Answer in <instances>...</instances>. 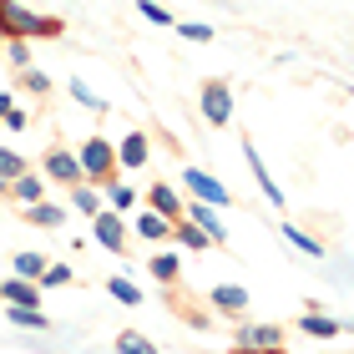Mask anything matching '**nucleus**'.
<instances>
[{"instance_id":"obj_15","label":"nucleus","mask_w":354,"mask_h":354,"mask_svg":"<svg viewBox=\"0 0 354 354\" xmlns=\"http://www.w3.org/2000/svg\"><path fill=\"white\" fill-rule=\"evenodd\" d=\"M299 334H309V339H339V334H344V319L309 309V314H299Z\"/></svg>"},{"instance_id":"obj_11","label":"nucleus","mask_w":354,"mask_h":354,"mask_svg":"<svg viewBox=\"0 0 354 354\" xmlns=\"http://www.w3.org/2000/svg\"><path fill=\"white\" fill-rule=\"evenodd\" d=\"M183 192H177L172 183H152L147 187V213H157V218H167V223H177V218H183Z\"/></svg>"},{"instance_id":"obj_37","label":"nucleus","mask_w":354,"mask_h":354,"mask_svg":"<svg viewBox=\"0 0 354 354\" xmlns=\"http://www.w3.org/2000/svg\"><path fill=\"white\" fill-rule=\"evenodd\" d=\"M0 198H10V183H6V177H0Z\"/></svg>"},{"instance_id":"obj_10","label":"nucleus","mask_w":354,"mask_h":354,"mask_svg":"<svg viewBox=\"0 0 354 354\" xmlns=\"http://www.w3.org/2000/svg\"><path fill=\"white\" fill-rule=\"evenodd\" d=\"M147 162H152V137H147V132L117 137V167H122V172H142Z\"/></svg>"},{"instance_id":"obj_18","label":"nucleus","mask_w":354,"mask_h":354,"mask_svg":"<svg viewBox=\"0 0 354 354\" xmlns=\"http://www.w3.org/2000/svg\"><path fill=\"white\" fill-rule=\"evenodd\" d=\"M172 243L183 248V253H207V248H213V243H207V233L198 228V223H187V218L172 223Z\"/></svg>"},{"instance_id":"obj_25","label":"nucleus","mask_w":354,"mask_h":354,"mask_svg":"<svg viewBox=\"0 0 354 354\" xmlns=\"http://www.w3.org/2000/svg\"><path fill=\"white\" fill-rule=\"evenodd\" d=\"M41 268H46V253H10V273H15V279H30V283H36L41 279Z\"/></svg>"},{"instance_id":"obj_30","label":"nucleus","mask_w":354,"mask_h":354,"mask_svg":"<svg viewBox=\"0 0 354 354\" xmlns=\"http://www.w3.org/2000/svg\"><path fill=\"white\" fill-rule=\"evenodd\" d=\"M172 26H177V36L192 41V46H207V41H213V26H203V21H172Z\"/></svg>"},{"instance_id":"obj_1","label":"nucleus","mask_w":354,"mask_h":354,"mask_svg":"<svg viewBox=\"0 0 354 354\" xmlns=\"http://www.w3.org/2000/svg\"><path fill=\"white\" fill-rule=\"evenodd\" d=\"M0 36L6 41H61L66 36V21L61 15H36V10H26L21 0H0Z\"/></svg>"},{"instance_id":"obj_35","label":"nucleus","mask_w":354,"mask_h":354,"mask_svg":"<svg viewBox=\"0 0 354 354\" xmlns=\"http://www.w3.org/2000/svg\"><path fill=\"white\" fill-rule=\"evenodd\" d=\"M228 354H283V344H273V349H243V344H233Z\"/></svg>"},{"instance_id":"obj_33","label":"nucleus","mask_w":354,"mask_h":354,"mask_svg":"<svg viewBox=\"0 0 354 354\" xmlns=\"http://www.w3.org/2000/svg\"><path fill=\"white\" fill-rule=\"evenodd\" d=\"M0 51H6V61H10L15 71H26V66H30V41H6Z\"/></svg>"},{"instance_id":"obj_23","label":"nucleus","mask_w":354,"mask_h":354,"mask_svg":"<svg viewBox=\"0 0 354 354\" xmlns=\"http://www.w3.org/2000/svg\"><path fill=\"white\" fill-rule=\"evenodd\" d=\"M66 91L76 96V106H86V111H96V117H106V111H111V102H106V96H96L86 82H82V76H71V82H66Z\"/></svg>"},{"instance_id":"obj_38","label":"nucleus","mask_w":354,"mask_h":354,"mask_svg":"<svg viewBox=\"0 0 354 354\" xmlns=\"http://www.w3.org/2000/svg\"><path fill=\"white\" fill-rule=\"evenodd\" d=\"M0 46H6V36H0Z\"/></svg>"},{"instance_id":"obj_5","label":"nucleus","mask_w":354,"mask_h":354,"mask_svg":"<svg viewBox=\"0 0 354 354\" xmlns=\"http://www.w3.org/2000/svg\"><path fill=\"white\" fill-rule=\"evenodd\" d=\"M183 187H187L192 203H207V207H228L233 203V192L223 187L213 172H203V167H183Z\"/></svg>"},{"instance_id":"obj_8","label":"nucleus","mask_w":354,"mask_h":354,"mask_svg":"<svg viewBox=\"0 0 354 354\" xmlns=\"http://www.w3.org/2000/svg\"><path fill=\"white\" fill-rule=\"evenodd\" d=\"M207 304H213V314H223V319H243L253 294L243 283H213V288H207Z\"/></svg>"},{"instance_id":"obj_19","label":"nucleus","mask_w":354,"mask_h":354,"mask_svg":"<svg viewBox=\"0 0 354 354\" xmlns=\"http://www.w3.org/2000/svg\"><path fill=\"white\" fill-rule=\"evenodd\" d=\"M132 228H137V238H147V243H172V223L167 218H157V213H137L132 218Z\"/></svg>"},{"instance_id":"obj_27","label":"nucleus","mask_w":354,"mask_h":354,"mask_svg":"<svg viewBox=\"0 0 354 354\" xmlns=\"http://www.w3.org/2000/svg\"><path fill=\"white\" fill-rule=\"evenodd\" d=\"M15 86L30 91V96H51V76L36 71V66H26V71H15Z\"/></svg>"},{"instance_id":"obj_21","label":"nucleus","mask_w":354,"mask_h":354,"mask_svg":"<svg viewBox=\"0 0 354 354\" xmlns=\"http://www.w3.org/2000/svg\"><path fill=\"white\" fill-rule=\"evenodd\" d=\"M46 187H51V183H46V177H36V172H21V177H10V198L15 203H41L46 198Z\"/></svg>"},{"instance_id":"obj_20","label":"nucleus","mask_w":354,"mask_h":354,"mask_svg":"<svg viewBox=\"0 0 354 354\" xmlns=\"http://www.w3.org/2000/svg\"><path fill=\"white\" fill-rule=\"evenodd\" d=\"M279 233L288 238V243H294L299 253H304V259H324V243H319V238L314 233H304L299 228V223H288V218H279Z\"/></svg>"},{"instance_id":"obj_9","label":"nucleus","mask_w":354,"mask_h":354,"mask_svg":"<svg viewBox=\"0 0 354 354\" xmlns=\"http://www.w3.org/2000/svg\"><path fill=\"white\" fill-rule=\"evenodd\" d=\"M238 147H243V162H248V172H253V183H259V192H263V198H268V203H273V207H279V213H283V207H288V198H283V187L273 183V172L263 167V157H259V147H253L248 137L238 142Z\"/></svg>"},{"instance_id":"obj_34","label":"nucleus","mask_w":354,"mask_h":354,"mask_svg":"<svg viewBox=\"0 0 354 354\" xmlns=\"http://www.w3.org/2000/svg\"><path fill=\"white\" fill-rule=\"evenodd\" d=\"M0 122H6V127H10V132H26V127H30V117H26V111H21V106H10V111H6V117H0Z\"/></svg>"},{"instance_id":"obj_24","label":"nucleus","mask_w":354,"mask_h":354,"mask_svg":"<svg viewBox=\"0 0 354 354\" xmlns=\"http://www.w3.org/2000/svg\"><path fill=\"white\" fill-rule=\"evenodd\" d=\"M111 349H117V354H162V349H157L142 329H122L117 339H111Z\"/></svg>"},{"instance_id":"obj_14","label":"nucleus","mask_w":354,"mask_h":354,"mask_svg":"<svg viewBox=\"0 0 354 354\" xmlns=\"http://www.w3.org/2000/svg\"><path fill=\"white\" fill-rule=\"evenodd\" d=\"M147 273H152V279L162 283V288H177V283H183V253H167V248H157L152 259H147Z\"/></svg>"},{"instance_id":"obj_13","label":"nucleus","mask_w":354,"mask_h":354,"mask_svg":"<svg viewBox=\"0 0 354 354\" xmlns=\"http://www.w3.org/2000/svg\"><path fill=\"white\" fill-rule=\"evenodd\" d=\"M233 344H243V349H273V344H283V329L279 324H243V319H238Z\"/></svg>"},{"instance_id":"obj_4","label":"nucleus","mask_w":354,"mask_h":354,"mask_svg":"<svg viewBox=\"0 0 354 354\" xmlns=\"http://www.w3.org/2000/svg\"><path fill=\"white\" fill-rule=\"evenodd\" d=\"M41 177L46 183H56V187H76L82 183V162H76V147H66V142H51V147L41 152Z\"/></svg>"},{"instance_id":"obj_22","label":"nucleus","mask_w":354,"mask_h":354,"mask_svg":"<svg viewBox=\"0 0 354 354\" xmlns=\"http://www.w3.org/2000/svg\"><path fill=\"white\" fill-rule=\"evenodd\" d=\"M66 192H71V213H82V218H96V213H102V187L76 183V187H66Z\"/></svg>"},{"instance_id":"obj_31","label":"nucleus","mask_w":354,"mask_h":354,"mask_svg":"<svg viewBox=\"0 0 354 354\" xmlns=\"http://www.w3.org/2000/svg\"><path fill=\"white\" fill-rule=\"evenodd\" d=\"M137 15H142V21H152V26H172L177 21L167 6H157V0H137Z\"/></svg>"},{"instance_id":"obj_29","label":"nucleus","mask_w":354,"mask_h":354,"mask_svg":"<svg viewBox=\"0 0 354 354\" xmlns=\"http://www.w3.org/2000/svg\"><path fill=\"white\" fill-rule=\"evenodd\" d=\"M6 314H10V324H21V329H36V334L51 329V319H46L41 309H6Z\"/></svg>"},{"instance_id":"obj_17","label":"nucleus","mask_w":354,"mask_h":354,"mask_svg":"<svg viewBox=\"0 0 354 354\" xmlns=\"http://www.w3.org/2000/svg\"><path fill=\"white\" fill-rule=\"evenodd\" d=\"M102 207H111V213H137V187L132 183H106L102 187Z\"/></svg>"},{"instance_id":"obj_7","label":"nucleus","mask_w":354,"mask_h":354,"mask_svg":"<svg viewBox=\"0 0 354 354\" xmlns=\"http://www.w3.org/2000/svg\"><path fill=\"white\" fill-rule=\"evenodd\" d=\"M183 218H187V223H198L213 248L228 243V223H223V207H207V203H192V198H187V203H183Z\"/></svg>"},{"instance_id":"obj_32","label":"nucleus","mask_w":354,"mask_h":354,"mask_svg":"<svg viewBox=\"0 0 354 354\" xmlns=\"http://www.w3.org/2000/svg\"><path fill=\"white\" fill-rule=\"evenodd\" d=\"M21 172H30V162H26V157H21V152H10V147H0V177H6V183H10V177H21Z\"/></svg>"},{"instance_id":"obj_26","label":"nucleus","mask_w":354,"mask_h":354,"mask_svg":"<svg viewBox=\"0 0 354 354\" xmlns=\"http://www.w3.org/2000/svg\"><path fill=\"white\" fill-rule=\"evenodd\" d=\"M106 294L117 299L122 309H137V304H142V288H137L132 279H122V273H111V279H106Z\"/></svg>"},{"instance_id":"obj_28","label":"nucleus","mask_w":354,"mask_h":354,"mask_svg":"<svg viewBox=\"0 0 354 354\" xmlns=\"http://www.w3.org/2000/svg\"><path fill=\"white\" fill-rule=\"evenodd\" d=\"M66 283H71V268H66V263H46L41 279H36L41 294H51V288H66Z\"/></svg>"},{"instance_id":"obj_3","label":"nucleus","mask_w":354,"mask_h":354,"mask_svg":"<svg viewBox=\"0 0 354 354\" xmlns=\"http://www.w3.org/2000/svg\"><path fill=\"white\" fill-rule=\"evenodd\" d=\"M198 111L207 127H228L233 122V82L228 76H207L198 86Z\"/></svg>"},{"instance_id":"obj_16","label":"nucleus","mask_w":354,"mask_h":354,"mask_svg":"<svg viewBox=\"0 0 354 354\" xmlns=\"http://www.w3.org/2000/svg\"><path fill=\"white\" fill-rule=\"evenodd\" d=\"M21 223H30V228H61L66 223V207L61 203H26V213H21Z\"/></svg>"},{"instance_id":"obj_36","label":"nucleus","mask_w":354,"mask_h":354,"mask_svg":"<svg viewBox=\"0 0 354 354\" xmlns=\"http://www.w3.org/2000/svg\"><path fill=\"white\" fill-rule=\"evenodd\" d=\"M10 106H15V102H10V91H0V117H6Z\"/></svg>"},{"instance_id":"obj_6","label":"nucleus","mask_w":354,"mask_h":354,"mask_svg":"<svg viewBox=\"0 0 354 354\" xmlns=\"http://www.w3.org/2000/svg\"><path fill=\"white\" fill-rule=\"evenodd\" d=\"M122 218L127 213H111V207H102V213L91 218V238L111 253V259H127V223Z\"/></svg>"},{"instance_id":"obj_12","label":"nucleus","mask_w":354,"mask_h":354,"mask_svg":"<svg viewBox=\"0 0 354 354\" xmlns=\"http://www.w3.org/2000/svg\"><path fill=\"white\" fill-rule=\"evenodd\" d=\"M0 299H6V309H41L46 294L30 279H15V273H10V279H0Z\"/></svg>"},{"instance_id":"obj_2","label":"nucleus","mask_w":354,"mask_h":354,"mask_svg":"<svg viewBox=\"0 0 354 354\" xmlns=\"http://www.w3.org/2000/svg\"><path fill=\"white\" fill-rule=\"evenodd\" d=\"M76 162H82V183L91 187H106V183H117V142L102 137V132H91L82 137V147H76Z\"/></svg>"}]
</instances>
